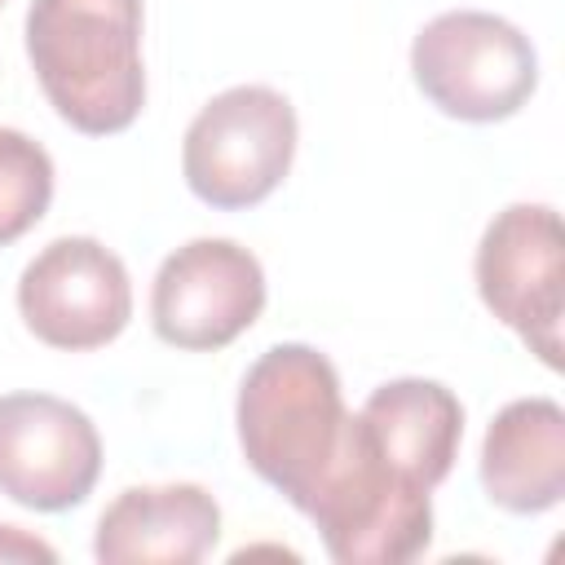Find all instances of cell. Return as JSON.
I'll return each mask as SVG.
<instances>
[{
    "instance_id": "1",
    "label": "cell",
    "mask_w": 565,
    "mask_h": 565,
    "mask_svg": "<svg viewBox=\"0 0 565 565\" xmlns=\"http://www.w3.org/2000/svg\"><path fill=\"white\" fill-rule=\"evenodd\" d=\"M26 57L75 132H124L146 106L141 0H31Z\"/></svg>"
},
{
    "instance_id": "2",
    "label": "cell",
    "mask_w": 565,
    "mask_h": 565,
    "mask_svg": "<svg viewBox=\"0 0 565 565\" xmlns=\"http://www.w3.org/2000/svg\"><path fill=\"white\" fill-rule=\"evenodd\" d=\"M234 424L247 468L300 512L349 424L331 358L313 344L265 349L238 384Z\"/></svg>"
},
{
    "instance_id": "3",
    "label": "cell",
    "mask_w": 565,
    "mask_h": 565,
    "mask_svg": "<svg viewBox=\"0 0 565 565\" xmlns=\"http://www.w3.org/2000/svg\"><path fill=\"white\" fill-rule=\"evenodd\" d=\"M433 490L406 481L371 441L362 415H349L340 450L305 516L318 525L322 547L340 565H402L433 543Z\"/></svg>"
},
{
    "instance_id": "4",
    "label": "cell",
    "mask_w": 565,
    "mask_h": 565,
    "mask_svg": "<svg viewBox=\"0 0 565 565\" xmlns=\"http://www.w3.org/2000/svg\"><path fill=\"white\" fill-rule=\"evenodd\" d=\"M411 75L441 115L494 124L516 115L539 88V53L508 18L450 9L419 26L411 44Z\"/></svg>"
},
{
    "instance_id": "5",
    "label": "cell",
    "mask_w": 565,
    "mask_h": 565,
    "mask_svg": "<svg viewBox=\"0 0 565 565\" xmlns=\"http://www.w3.org/2000/svg\"><path fill=\"white\" fill-rule=\"evenodd\" d=\"M296 159V110L278 88L238 84L216 93L185 128L181 172L194 199L221 212L269 199Z\"/></svg>"
},
{
    "instance_id": "6",
    "label": "cell",
    "mask_w": 565,
    "mask_h": 565,
    "mask_svg": "<svg viewBox=\"0 0 565 565\" xmlns=\"http://www.w3.org/2000/svg\"><path fill=\"white\" fill-rule=\"evenodd\" d=\"M477 291L543 366H561L565 238L547 203H508L477 243Z\"/></svg>"
},
{
    "instance_id": "7",
    "label": "cell",
    "mask_w": 565,
    "mask_h": 565,
    "mask_svg": "<svg viewBox=\"0 0 565 565\" xmlns=\"http://www.w3.org/2000/svg\"><path fill=\"white\" fill-rule=\"evenodd\" d=\"M18 313L35 340L66 353L110 344L132 318V282L124 260L88 238L66 234L26 260L18 278Z\"/></svg>"
},
{
    "instance_id": "8",
    "label": "cell",
    "mask_w": 565,
    "mask_h": 565,
    "mask_svg": "<svg viewBox=\"0 0 565 565\" xmlns=\"http://www.w3.org/2000/svg\"><path fill=\"white\" fill-rule=\"evenodd\" d=\"M265 309V269L234 238H190L150 287L154 335L172 349L216 353L234 344Z\"/></svg>"
},
{
    "instance_id": "9",
    "label": "cell",
    "mask_w": 565,
    "mask_h": 565,
    "mask_svg": "<svg viewBox=\"0 0 565 565\" xmlns=\"http://www.w3.org/2000/svg\"><path fill=\"white\" fill-rule=\"evenodd\" d=\"M102 477L93 419L53 393L0 397V494L31 512L79 508Z\"/></svg>"
},
{
    "instance_id": "10",
    "label": "cell",
    "mask_w": 565,
    "mask_h": 565,
    "mask_svg": "<svg viewBox=\"0 0 565 565\" xmlns=\"http://www.w3.org/2000/svg\"><path fill=\"white\" fill-rule=\"evenodd\" d=\"M221 539V503L199 481L128 486L97 521L93 556L102 565H194Z\"/></svg>"
},
{
    "instance_id": "11",
    "label": "cell",
    "mask_w": 565,
    "mask_h": 565,
    "mask_svg": "<svg viewBox=\"0 0 565 565\" xmlns=\"http://www.w3.org/2000/svg\"><path fill=\"white\" fill-rule=\"evenodd\" d=\"M481 486L503 512L530 516L565 499V411L552 397L508 402L481 441Z\"/></svg>"
},
{
    "instance_id": "12",
    "label": "cell",
    "mask_w": 565,
    "mask_h": 565,
    "mask_svg": "<svg viewBox=\"0 0 565 565\" xmlns=\"http://www.w3.org/2000/svg\"><path fill=\"white\" fill-rule=\"evenodd\" d=\"M358 415L375 450L406 481L433 490L450 477L459 441H463V406L446 384L424 380V375L388 380L362 402Z\"/></svg>"
},
{
    "instance_id": "13",
    "label": "cell",
    "mask_w": 565,
    "mask_h": 565,
    "mask_svg": "<svg viewBox=\"0 0 565 565\" xmlns=\"http://www.w3.org/2000/svg\"><path fill=\"white\" fill-rule=\"evenodd\" d=\"M53 203V159L49 150L18 132L0 128V247L18 243Z\"/></svg>"
},
{
    "instance_id": "14",
    "label": "cell",
    "mask_w": 565,
    "mask_h": 565,
    "mask_svg": "<svg viewBox=\"0 0 565 565\" xmlns=\"http://www.w3.org/2000/svg\"><path fill=\"white\" fill-rule=\"evenodd\" d=\"M57 561V552L31 534H22L18 525H0V561Z\"/></svg>"
},
{
    "instance_id": "15",
    "label": "cell",
    "mask_w": 565,
    "mask_h": 565,
    "mask_svg": "<svg viewBox=\"0 0 565 565\" xmlns=\"http://www.w3.org/2000/svg\"><path fill=\"white\" fill-rule=\"evenodd\" d=\"M0 4H4V0H0Z\"/></svg>"
}]
</instances>
